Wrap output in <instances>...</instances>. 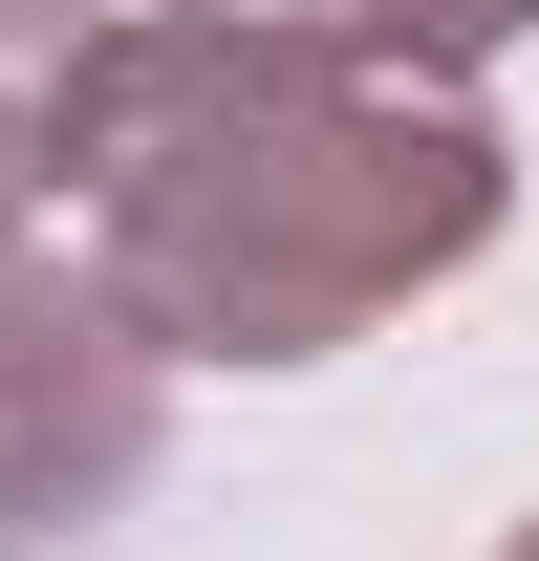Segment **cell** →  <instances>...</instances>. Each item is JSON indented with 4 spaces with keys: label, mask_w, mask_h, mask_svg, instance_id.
Instances as JSON below:
<instances>
[{
    "label": "cell",
    "mask_w": 539,
    "mask_h": 561,
    "mask_svg": "<svg viewBox=\"0 0 539 561\" xmlns=\"http://www.w3.org/2000/svg\"><path fill=\"white\" fill-rule=\"evenodd\" d=\"M410 22H454V44H474V22H518V0H410Z\"/></svg>",
    "instance_id": "6da1fadb"
}]
</instances>
